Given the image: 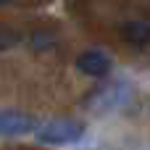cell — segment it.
<instances>
[{"label":"cell","instance_id":"obj_1","mask_svg":"<svg viewBox=\"0 0 150 150\" xmlns=\"http://www.w3.org/2000/svg\"><path fill=\"white\" fill-rule=\"evenodd\" d=\"M84 134V124L74 119H53L37 127V140L42 145H71L79 142Z\"/></svg>","mask_w":150,"mask_h":150},{"label":"cell","instance_id":"obj_2","mask_svg":"<svg viewBox=\"0 0 150 150\" xmlns=\"http://www.w3.org/2000/svg\"><path fill=\"white\" fill-rule=\"evenodd\" d=\"M29 132H37V121L29 113L11 111V108L0 111V137H21Z\"/></svg>","mask_w":150,"mask_h":150},{"label":"cell","instance_id":"obj_3","mask_svg":"<svg viewBox=\"0 0 150 150\" xmlns=\"http://www.w3.org/2000/svg\"><path fill=\"white\" fill-rule=\"evenodd\" d=\"M76 69L84 74V76H92V79H103L111 74L113 69V61L108 53L103 50H84L79 58H76Z\"/></svg>","mask_w":150,"mask_h":150},{"label":"cell","instance_id":"obj_4","mask_svg":"<svg viewBox=\"0 0 150 150\" xmlns=\"http://www.w3.org/2000/svg\"><path fill=\"white\" fill-rule=\"evenodd\" d=\"M127 98H129V84L127 82H113V84L98 90L90 98L87 105L95 108V111H111V108H119L121 103H127Z\"/></svg>","mask_w":150,"mask_h":150},{"label":"cell","instance_id":"obj_5","mask_svg":"<svg viewBox=\"0 0 150 150\" xmlns=\"http://www.w3.org/2000/svg\"><path fill=\"white\" fill-rule=\"evenodd\" d=\"M121 40L132 47H148L150 45V21L132 18L121 26Z\"/></svg>","mask_w":150,"mask_h":150},{"label":"cell","instance_id":"obj_6","mask_svg":"<svg viewBox=\"0 0 150 150\" xmlns=\"http://www.w3.org/2000/svg\"><path fill=\"white\" fill-rule=\"evenodd\" d=\"M21 42V34L11 26H0V50H11Z\"/></svg>","mask_w":150,"mask_h":150},{"label":"cell","instance_id":"obj_7","mask_svg":"<svg viewBox=\"0 0 150 150\" xmlns=\"http://www.w3.org/2000/svg\"><path fill=\"white\" fill-rule=\"evenodd\" d=\"M32 42H34V47H37V50H45V47L53 42V37H50V34H37Z\"/></svg>","mask_w":150,"mask_h":150},{"label":"cell","instance_id":"obj_8","mask_svg":"<svg viewBox=\"0 0 150 150\" xmlns=\"http://www.w3.org/2000/svg\"><path fill=\"white\" fill-rule=\"evenodd\" d=\"M8 3H13V0H0V5H8Z\"/></svg>","mask_w":150,"mask_h":150}]
</instances>
